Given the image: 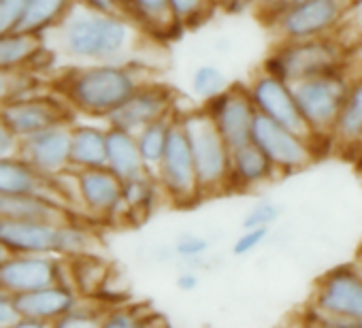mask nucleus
Instances as JSON below:
<instances>
[{
  "mask_svg": "<svg viewBox=\"0 0 362 328\" xmlns=\"http://www.w3.org/2000/svg\"><path fill=\"white\" fill-rule=\"evenodd\" d=\"M216 3H222V0H216Z\"/></svg>",
  "mask_w": 362,
  "mask_h": 328,
  "instance_id": "obj_48",
  "label": "nucleus"
},
{
  "mask_svg": "<svg viewBox=\"0 0 362 328\" xmlns=\"http://www.w3.org/2000/svg\"><path fill=\"white\" fill-rule=\"evenodd\" d=\"M107 303L96 296H79L75 307L56 324L60 328H75V326H100L105 315Z\"/></svg>",
  "mask_w": 362,
  "mask_h": 328,
  "instance_id": "obj_33",
  "label": "nucleus"
},
{
  "mask_svg": "<svg viewBox=\"0 0 362 328\" xmlns=\"http://www.w3.org/2000/svg\"><path fill=\"white\" fill-rule=\"evenodd\" d=\"M73 115L75 111L71 109V105L56 92L18 96L0 105V119L11 128L18 139H26L62 122H73Z\"/></svg>",
  "mask_w": 362,
  "mask_h": 328,
  "instance_id": "obj_11",
  "label": "nucleus"
},
{
  "mask_svg": "<svg viewBox=\"0 0 362 328\" xmlns=\"http://www.w3.org/2000/svg\"><path fill=\"white\" fill-rule=\"evenodd\" d=\"M107 169L115 173L122 182L145 173V162L141 158L134 132L113 128L107 130Z\"/></svg>",
  "mask_w": 362,
  "mask_h": 328,
  "instance_id": "obj_22",
  "label": "nucleus"
},
{
  "mask_svg": "<svg viewBox=\"0 0 362 328\" xmlns=\"http://www.w3.org/2000/svg\"><path fill=\"white\" fill-rule=\"evenodd\" d=\"M156 177L162 186L166 203L175 207H192L203 201L190 141L186 136L184 124L179 119V111L173 119L168 145L156 171Z\"/></svg>",
  "mask_w": 362,
  "mask_h": 328,
  "instance_id": "obj_8",
  "label": "nucleus"
},
{
  "mask_svg": "<svg viewBox=\"0 0 362 328\" xmlns=\"http://www.w3.org/2000/svg\"><path fill=\"white\" fill-rule=\"evenodd\" d=\"M54 283H69L66 260L56 254H7L0 262V288L13 296Z\"/></svg>",
  "mask_w": 362,
  "mask_h": 328,
  "instance_id": "obj_12",
  "label": "nucleus"
},
{
  "mask_svg": "<svg viewBox=\"0 0 362 328\" xmlns=\"http://www.w3.org/2000/svg\"><path fill=\"white\" fill-rule=\"evenodd\" d=\"M309 320L326 326H362V273L358 264L337 266L315 281Z\"/></svg>",
  "mask_w": 362,
  "mask_h": 328,
  "instance_id": "obj_6",
  "label": "nucleus"
},
{
  "mask_svg": "<svg viewBox=\"0 0 362 328\" xmlns=\"http://www.w3.org/2000/svg\"><path fill=\"white\" fill-rule=\"evenodd\" d=\"M69 266V283L79 292V296H96L109 286L111 264L98 254H83L66 260Z\"/></svg>",
  "mask_w": 362,
  "mask_h": 328,
  "instance_id": "obj_27",
  "label": "nucleus"
},
{
  "mask_svg": "<svg viewBox=\"0 0 362 328\" xmlns=\"http://www.w3.org/2000/svg\"><path fill=\"white\" fill-rule=\"evenodd\" d=\"M20 153V139L11 132V128L0 119V158L18 156Z\"/></svg>",
  "mask_w": 362,
  "mask_h": 328,
  "instance_id": "obj_41",
  "label": "nucleus"
},
{
  "mask_svg": "<svg viewBox=\"0 0 362 328\" xmlns=\"http://www.w3.org/2000/svg\"><path fill=\"white\" fill-rule=\"evenodd\" d=\"M356 7L358 0H296L267 20L277 43L300 41L341 33Z\"/></svg>",
  "mask_w": 362,
  "mask_h": 328,
  "instance_id": "obj_7",
  "label": "nucleus"
},
{
  "mask_svg": "<svg viewBox=\"0 0 362 328\" xmlns=\"http://www.w3.org/2000/svg\"><path fill=\"white\" fill-rule=\"evenodd\" d=\"M252 141L269 156L273 167L281 175L300 173L309 169L317 156L315 139L296 132L262 113L256 115Z\"/></svg>",
  "mask_w": 362,
  "mask_h": 328,
  "instance_id": "obj_9",
  "label": "nucleus"
},
{
  "mask_svg": "<svg viewBox=\"0 0 362 328\" xmlns=\"http://www.w3.org/2000/svg\"><path fill=\"white\" fill-rule=\"evenodd\" d=\"M354 69L356 66L349 60L334 71L292 83V92L298 102V109L315 141H324V139L330 141L341 109L354 83L362 75V71H354Z\"/></svg>",
  "mask_w": 362,
  "mask_h": 328,
  "instance_id": "obj_3",
  "label": "nucleus"
},
{
  "mask_svg": "<svg viewBox=\"0 0 362 328\" xmlns=\"http://www.w3.org/2000/svg\"><path fill=\"white\" fill-rule=\"evenodd\" d=\"M75 3L77 0H28L20 30L45 39L62 24V20L75 7Z\"/></svg>",
  "mask_w": 362,
  "mask_h": 328,
  "instance_id": "obj_28",
  "label": "nucleus"
},
{
  "mask_svg": "<svg viewBox=\"0 0 362 328\" xmlns=\"http://www.w3.org/2000/svg\"><path fill=\"white\" fill-rule=\"evenodd\" d=\"M177 111L175 107V94L168 86L145 81L124 105H119L105 122L107 126L122 128L128 132H139L147 124Z\"/></svg>",
  "mask_w": 362,
  "mask_h": 328,
  "instance_id": "obj_16",
  "label": "nucleus"
},
{
  "mask_svg": "<svg viewBox=\"0 0 362 328\" xmlns=\"http://www.w3.org/2000/svg\"><path fill=\"white\" fill-rule=\"evenodd\" d=\"M107 130L98 124H71V164L75 171L107 167Z\"/></svg>",
  "mask_w": 362,
  "mask_h": 328,
  "instance_id": "obj_21",
  "label": "nucleus"
},
{
  "mask_svg": "<svg viewBox=\"0 0 362 328\" xmlns=\"http://www.w3.org/2000/svg\"><path fill=\"white\" fill-rule=\"evenodd\" d=\"M7 254H9V252H7V250L3 247V243H0V262H3V260L7 258Z\"/></svg>",
  "mask_w": 362,
  "mask_h": 328,
  "instance_id": "obj_46",
  "label": "nucleus"
},
{
  "mask_svg": "<svg viewBox=\"0 0 362 328\" xmlns=\"http://www.w3.org/2000/svg\"><path fill=\"white\" fill-rule=\"evenodd\" d=\"M228 77L226 73L216 66V64H201L190 79V88L194 92L197 98H201L203 102L214 100L216 96H220L226 88H228Z\"/></svg>",
  "mask_w": 362,
  "mask_h": 328,
  "instance_id": "obj_32",
  "label": "nucleus"
},
{
  "mask_svg": "<svg viewBox=\"0 0 362 328\" xmlns=\"http://www.w3.org/2000/svg\"><path fill=\"white\" fill-rule=\"evenodd\" d=\"M216 0H168L170 13L179 28L197 26L211 13Z\"/></svg>",
  "mask_w": 362,
  "mask_h": 328,
  "instance_id": "obj_34",
  "label": "nucleus"
},
{
  "mask_svg": "<svg viewBox=\"0 0 362 328\" xmlns=\"http://www.w3.org/2000/svg\"><path fill=\"white\" fill-rule=\"evenodd\" d=\"M284 213V207L273 203V201H258L254 207H250V211L243 216L241 220V228H258V226H267L271 228Z\"/></svg>",
  "mask_w": 362,
  "mask_h": 328,
  "instance_id": "obj_36",
  "label": "nucleus"
},
{
  "mask_svg": "<svg viewBox=\"0 0 362 328\" xmlns=\"http://www.w3.org/2000/svg\"><path fill=\"white\" fill-rule=\"evenodd\" d=\"M147 320L134 307L124 305V303H115V305H107L105 315L100 320V326H105V328H134V326H141Z\"/></svg>",
  "mask_w": 362,
  "mask_h": 328,
  "instance_id": "obj_35",
  "label": "nucleus"
},
{
  "mask_svg": "<svg viewBox=\"0 0 362 328\" xmlns=\"http://www.w3.org/2000/svg\"><path fill=\"white\" fill-rule=\"evenodd\" d=\"M43 41L45 39L33 37L24 30L0 35V71L9 75L24 71Z\"/></svg>",
  "mask_w": 362,
  "mask_h": 328,
  "instance_id": "obj_30",
  "label": "nucleus"
},
{
  "mask_svg": "<svg viewBox=\"0 0 362 328\" xmlns=\"http://www.w3.org/2000/svg\"><path fill=\"white\" fill-rule=\"evenodd\" d=\"M330 143L347 153H362V75L354 83L341 115L334 124Z\"/></svg>",
  "mask_w": 362,
  "mask_h": 328,
  "instance_id": "obj_25",
  "label": "nucleus"
},
{
  "mask_svg": "<svg viewBox=\"0 0 362 328\" xmlns=\"http://www.w3.org/2000/svg\"><path fill=\"white\" fill-rule=\"evenodd\" d=\"M358 269H360V273H362V260L358 262Z\"/></svg>",
  "mask_w": 362,
  "mask_h": 328,
  "instance_id": "obj_47",
  "label": "nucleus"
},
{
  "mask_svg": "<svg viewBox=\"0 0 362 328\" xmlns=\"http://www.w3.org/2000/svg\"><path fill=\"white\" fill-rule=\"evenodd\" d=\"M175 283H177V288H179L181 292H194V290H199V286H201L199 269L181 266V269H179V273H177Z\"/></svg>",
  "mask_w": 362,
  "mask_h": 328,
  "instance_id": "obj_42",
  "label": "nucleus"
},
{
  "mask_svg": "<svg viewBox=\"0 0 362 328\" xmlns=\"http://www.w3.org/2000/svg\"><path fill=\"white\" fill-rule=\"evenodd\" d=\"M71 124L62 122L20 139V156L43 177L54 180L73 169L71 164Z\"/></svg>",
  "mask_w": 362,
  "mask_h": 328,
  "instance_id": "obj_15",
  "label": "nucleus"
},
{
  "mask_svg": "<svg viewBox=\"0 0 362 328\" xmlns=\"http://www.w3.org/2000/svg\"><path fill=\"white\" fill-rule=\"evenodd\" d=\"M164 199L158 177L149 171L124 182V220L143 222Z\"/></svg>",
  "mask_w": 362,
  "mask_h": 328,
  "instance_id": "obj_26",
  "label": "nucleus"
},
{
  "mask_svg": "<svg viewBox=\"0 0 362 328\" xmlns=\"http://www.w3.org/2000/svg\"><path fill=\"white\" fill-rule=\"evenodd\" d=\"M247 92H250L258 113H262L296 132L311 136V130H309V126L298 109V102L294 98L292 83H288L286 79L262 69L247 83Z\"/></svg>",
  "mask_w": 362,
  "mask_h": 328,
  "instance_id": "obj_13",
  "label": "nucleus"
},
{
  "mask_svg": "<svg viewBox=\"0 0 362 328\" xmlns=\"http://www.w3.org/2000/svg\"><path fill=\"white\" fill-rule=\"evenodd\" d=\"M11 96V75L0 71V105Z\"/></svg>",
  "mask_w": 362,
  "mask_h": 328,
  "instance_id": "obj_45",
  "label": "nucleus"
},
{
  "mask_svg": "<svg viewBox=\"0 0 362 328\" xmlns=\"http://www.w3.org/2000/svg\"><path fill=\"white\" fill-rule=\"evenodd\" d=\"M145 81H149L145 71L130 60L86 62L58 75L54 92L62 96L75 113L107 119Z\"/></svg>",
  "mask_w": 362,
  "mask_h": 328,
  "instance_id": "obj_2",
  "label": "nucleus"
},
{
  "mask_svg": "<svg viewBox=\"0 0 362 328\" xmlns=\"http://www.w3.org/2000/svg\"><path fill=\"white\" fill-rule=\"evenodd\" d=\"M177 111L147 124L145 128H141L134 136H136V145H139V151H141V158L145 162V169L149 173L156 175L160 162L164 158V151H166V145H168V136H170V126H173V119H175Z\"/></svg>",
  "mask_w": 362,
  "mask_h": 328,
  "instance_id": "obj_31",
  "label": "nucleus"
},
{
  "mask_svg": "<svg viewBox=\"0 0 362 328\" xmlns=\"http://www.w3.org/2000/svg\"><path fill=\"white\" fill-rule=\"evenodd\" d=\"M58 224L0 218V243L9 254H56Z\"/></svg>",
  "mask_w": 362,
  "mask_h": 328,
  "instance_id": "obj_18",
  "label": "nucleus"
},
{
  "mask_svg": "<svg viewBox=\"0 0 362 328\" xmlns=\"http://www.w3.org/2000/svg\"><path fill=\"white\" fill-rule=\"evenodd\" d=\"M18 317H20V311L16 305V296L0 288V328L16 326Z\"/></svg>",
  "mask_w": 362,
  "mask_h": 328,
  "instance_id": "obj_40",
  "label": "nucleus"
},
{
  "mask_svg": "<svg viewBox=\"0 0 362 328\" xmlns=\"http://www.w3.org/2000/svg\"><path fill=\"white\" fill-rule=\"evenodd\" d=\"M205 109L233 149L252 141L258 109L247 92V86H228L220 96L209 100Z\"/></svg>",
  "mask_w": 362,
  "mask_h": 328,
  "instance_id": "obj_14",
  "label": "nucleus"
},
{
  "mask_svg": "<svg viewBox=\"0 0 362 328\" xmlns=\"http://www.w3.org/2000/svg\"><path fill=\"white\" fill-rule=\"evenodd\" d=\"M0 218L62 224L75 218V213L54 194L22 192V194H0Z\"/></svg>",
  "mask_w": 362,
  "mask_h": 328,
  "instance_id": "obj_19",
  "label": "nucleus"
},
{
  "mask_svg": "<svg viewBox=\"0 0 362 328\" xmlns=\"http://www.w3.org/2000/svg\"><path fill=\"white\" fill-rule=\"evenodd\" d=\"M119 11L130 18L145 35L168 37L179 30L168 0H117Z\"/></svg>",
  "mask_w": 362,
  "mask_h": 328,
  "instance_id": "obj_23",
  "label": "nucleus"
},
{
  "mask_svg": "<svg viewBox=\"0 0 362 328\" xmlns=\"http://www.w3.org/2000/svg\"><path fill=\"white\" fill-rule=\"evenodd\" d=\"M60 54L75 62H126L145 35L122 11H94L75 3L54 30Z\"/></svg>",
  "mask_w": 362,
  "mask_h": 328,
  "instance_id": "obj_1",
  "label": "nucleus"
},
{
  "mask_svg": "<svg viewBox=\"0 0 362 328\" xmlns=\"http://www.w3.org/2000/svg\"><path fill=\"white\" fill-rule=\"evenodd\" d=\"M77 3L83 5V7H90V9H94V11H107V13L119 11L117 0H77Z\"/></svg>",
  "mask_w": 362,
  "mask_h": 328,
  "instance_id": "obj_43",
  "label": "nucleus"
},
{
  "mask_svg": "<svg viewBox=\"0 0 362 328\" xmlns=\"http://www.w3.org/2000/svg\"><path fill=\"white\" fill-rule=\"evenodd\" d=\"M98 252V237L92 230V226L79 216L58 224V237H56V256L71 260L83 254Z\"/></svg>",
  "mask_w": 362,
  "mask_h": 328,
  "instance_id": "obj_29",
  "label": "nucleus"
},
{
  "mask_svg": "<svg viewBox=\"0 0 362 328\" xmlns=\"http://www.w3.org/2000/svg\"><path fill=\"white\" fill-rule=\"evenodd\" d=\"M211 250V239L199 233H181L177 235L175 243H173V252L177 258H199V256H207V252Z\"/></svg>",
  "mask_w": 362,
  "mask_h": 328,
  "instance_id": "obj_37",
  "label": "nucleus"
},
{
  "mask_svg": "<svg viewBox=\"0 0 362 328\" xmlns=\"http://www.w3.org/2000/svg\"><path fill=\"white\" fill-rule=\"evenodd\" d=\"M22 192H47L60 199L54 190L52 180L35 171L28 160L18 156L0 158V194H22Z\"/></svg>",
  "mask_w": 362,
  "mask_h": 328,
  "instance_id": "obj_24",
  "label": "nucleus"
},
{
  "mask_svg": "<svg viewBox=\"0 0 362 328\" xmlns=\"http://www.w3.org/2000/svg\"><path fill=\"white\" fill-rule=\"evenodd\" d=\"M28 0H0V35L20 30Z\"/></svg>",
  "mask_w": 362,
  "mask_h": 328,
  "instance_id": "obj_38",
  "label": "nucleus"
},
{
  "mask_svg": "<svg viewBox=\"0 0 362 328\" xmlns=\"http://www.w3.org/2000/svg\"><path fill=\"white\" fill-rule=\"evenodd\" d=\"M341 33L330 37L279 41L264 62V71L286 79L288 83L334 71L349 62L351 47L339 39Z\"/></svg>",
  "mask_w": 362,
  "mask_h": 328,
  "instance_id": "obj_5",
  "label": "nucleus"
},
{
  "mask_svg": "<svg viewBox=\"0 0 362 328\" xmlns=\"http://www.w3.org/2000/svg\"><path fill=\"white\" fill-rule=\"evenodd\" d=\"M79 300V292L71 283H54L35 292L16 296L20 317H30L43 326H56Z\"/></svg>",
  "mask_w": 362,
  "mask_h": 328,
  "instance_id": "obj_17",
  "label": "nucleus"
},
{
  "mask_svg": "<svg viewBox=\"0 0 362 328\" xmlns=\"http://www.w3.org/2000/svg\"><path fill=\"white\" fill-rule=\"evenodd\" d=\"M186 136L190 141L194 167L203 199L230 190V156L233 147L224 141L205 107L179 111Z\"/></svg>",
  "mask_w": 362,
  "mask_h": 328,
  "instance_id": "obj_4",
  "label": "nucleus"
},
{
  "mask_svg": "<svg viewBox=\"0 0 362 328\" xmlns=\"http://www.w3.org/2000/svg\"><path fill=\"white\" fill-rule=\"evenodd\" d=\"M269 230L267 226H258V228H243V233L235 239L233 243V256L241 258L247 256L252 252H256L267 239H269Z\"/></svg>",
  "mask_w": 362,
  "mask_h": 328,
  "instance_id": "obj_39",
  "label": "nucleus"
},
{
  "mask_svg": "<svg viewBox=\"0 0 362 328\" xmlns=\"http://www.w3.org/2000/svg\"><path fill=\"white\" fill-rule=\"evenodd\" d=\"M245 3H250V5H254L264 18L269 16V13H273L277 7H279V3L281 0H245Z\"/></svg>",
  "mask_w": 362,
  "mask_h": 328,
  "instance_id": "obj_44",
  "label": "nucleus"
},
{
  "mask_svg": "<svg viewBox=\"0 0 362 328\" xmlns=\"http://www.w3.org/2000/svg\"><path fill=\"white\" fill-rule=\"evenodd\" d=\"M75 207L88 222L124 220V182L107 167L75 171Z\"/></svg>",
  "mask_w": 362,
  "mask_h": 328,
  "instance_id": "obj_10",
  "label": "nucleus"
},
{
  "mask_svg": "<svg viewBox=\"0 0 362 328\" xmlns=\"http://www.w3.org/2000/svg\"><path fill=\"white\" fill-rule=\"evenodd\" d=\"M277 169L269 156L254 143H245L233 149L230 156V190L237 192H252L269 182H273Z\"/></svg>",
  "mask_w": 362,
  "mask_h": 328,
  "instance_id": "obj_20",
  "label": "nucleus"
}]
</instances>
